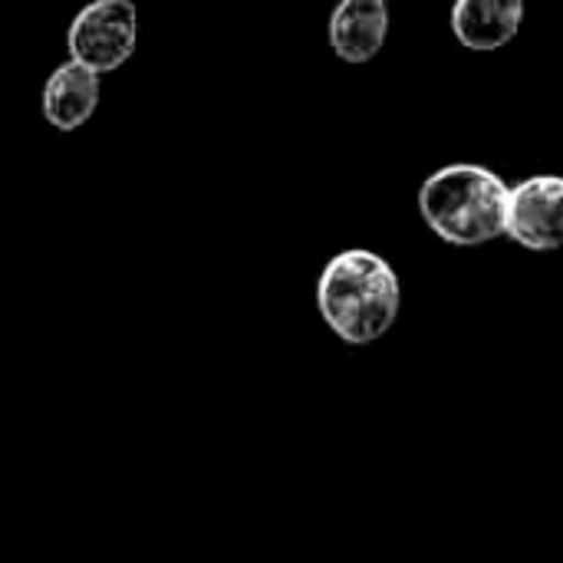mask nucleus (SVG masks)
<instances>
[{
	"label": "nucleus",
	"mask_w": 563,
	"mask_h": 563,
	"mask_svg": "<svg viewBox=\"0 0 563 563\" xmlns=\"http://www.w3.org/2000/svg\"><path fill=\"white\" fill-rule=\"evenodd\" d=\"M402 287L389 261L366 247H350L320 274L317 307L323 323L350 346H369L386 336L399 317Z\"/></svg>",
	"instance_id": "f257e3e1"
},
{
	"label": "nucleus",
	"mask_w": 563,
	"mask_h": 563,
	"mask_svg": "<svg viewBox=\"0 0 563 563\" xmlns=\"http://www.w3.org/2000/svg\"><path fill=\"white\" fill-rule=\"evenodd\" d=\"M511 188L482 165H445L426 178L419 211L426 224L455 247L488 244L505 234Z\"/></svg>",
	"instance_id": "f03ea898"
},
{
	"label": "nucleus",
	"mask_w": 563,
	"mask_h": 563,
	"mask_svg": "<svg viewBox=\"0 0 563 563\" xmlns=\"http://www.w3.org/2000/svg\"><path fill=\"white\" fill-rule=\"evenodd\" d=\"M139 43V13L132 0H92L86 3L69 30L66 49L69 59L102 73H115L125 66Z\"/></svg>",
	"instance_id": "7ed1b4c3"
},
{
	"label": "nucleus",
	"mask_w": 563,
	"mask_h": 563,
	"mask_svg": "<svg viewBox=\"0 0 563 563\" xmlns=\"http://www.w3.org/2000/svg\"><path fill=\"white\" fill-rule=\"evenodd\" d=\"M505 234L521 247L548 254L563 247V178L534 175L508 195Z\"/></svg>",
	"instance_id": "20e7f679"
},
{
	"label": "nucleus",
	"mask_w": 563,
	"mask_h": 563,
	"mask_svg": "<svg viewBox=\"0 0 563 563\" xmlns=\"http://www.w3.org/2000/svg\"><path fill=\"white\" fill-rule=\"evenodd\" d=\"M389 36L386 0H340L330 16V46L343 63H369Z\"/></svg>",
	"instance_id": "39448f33"
},
{
	"label": "nucleus",
	"mask_w": 563,
	"mask_h": 563,
	"mask_svg": "<svg viewBox=\"0 0 563 563\" xmlns=\"http://www.w3.org/2000/svg\"><path fill=\"white\" fill-rule=\"evenodd\" d=\"M99 106V73L69 59L43 82V119L59 132H76Z\"/></svg>",
	"instance_id": "423d86ee"
},
{
	"label": "nucleus",
	"mask_w": 563,
	"mask_h": 563,
	"mask_svg": "<svg viewBox=\"0 0 563 563\" xmlns=\"http://www.w3.org/2000/svg\"><path fill=\"white\" fill-rule=\"evenodd\" d=\"M525 20V0H455L452 33L462 46L488 53L508 46Z\"/></svg>",
	"instance_id": "0eeeda50"
}]
</instances>
